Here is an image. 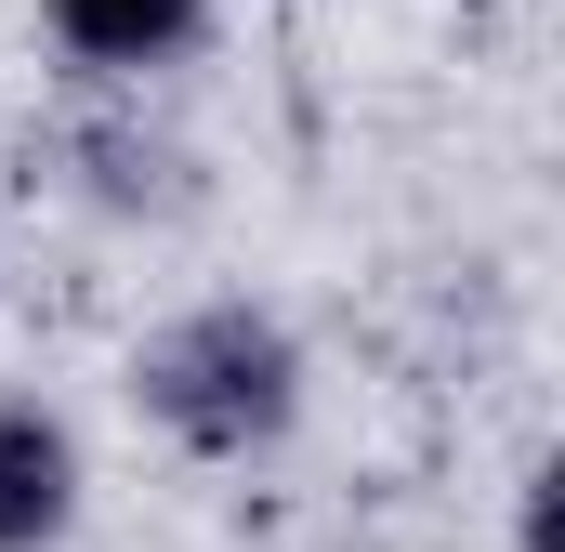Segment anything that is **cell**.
<instances>
[{"label":"cell","mask_w":565,"mask_h":552,"mask_svg":"<svg viewBox=\"0 0 565 552\" xmlns=\"http://www.w3.org/2000/svg\"><path fill=\"white\" fill-rule=\"evenodd\" d=\"M132 408L184 460H277L302 421V342L264 302H184L132 342Z\"/></svg>","instance_id":"cell-1"},{"label":"cell","mask_w":565,"mask_h":552,"mask_svg":"<svg viewBox=\"0 0 565 552\" xmlns=\"http://www.w3.org/2000/svg\"><path fill=\"white\" fill-rule=\"evenodd\" d=\"M79 500H93V460H79L66 408L0 395V552H66L79 540Z\"/></svg>","instance_id":"cell-2"},{"label":"cell","mask_w":565,"mask_h":552,"mask_svg":"<svg viewBox=\"0 0 565 552\" xmlns=\"http://www.w3.org/2000/svg\"><path fill=\"white\" fill-rule=\"evenodd\" d=\"M40 13H53V40H66L79 66H106V79L171 66V53L211 26V0H40Z\"/></svg>","instance_id":"cell-3"}]
</instances>
